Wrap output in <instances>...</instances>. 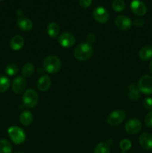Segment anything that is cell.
Listing matches in <instances>:
<instances>
[{
	"mask_svg": "<svg viewBox=\"0 0 152 153\" xmlns=\"http://www.w3.org/2000/svg\"><path fill=\"white\" fill-rule=\"evenodd\" d=\"M93 54V47L88 43L77 45L74 50V56L77 61H84L89 59Z\"/></svg>",
	"mask_w": 152,
	"mask_h": 153,
	"instance_id": "1",
	"label": "cell"
},
{
	"mask_svg": "<svg viewBox=\"0 0 152 153\" xmlns=\"http://www.w3.org/2000/svg\"><path fill=\"white\" fill-rule=\"evenodd\" d=\"M61 67V61L58 57L55 55H49L43 61V68L45 71L51 74L58 73Z\"/></svg>",
	"mask_w": 152,
	"mask_h": 153,
	"instance_id": "2",
	"label": "cell"
},
{
	"mask_svg": "<svg viewBox=\"0 0 152 153\" xmlns=\"http://www.w3.org/2000/svg\"><path fill=\"white\" fill-rule=\"evenodd\" d=\"M39 101L38 94L34 90L28 89L22 96V102L26 108H32L35 107Z\"/></svg>",
	"mask_w": 152,
	"mask_h": 153,
	"instance_id": "3",
	"label": "cell"
},
{
	"mask_svg": "<svg viewBox=\"0 0 152 153\" xmlns=\"http://www.w3.org/2000/svg\"><path fill=\"white\" fill-rule=\"evenodd\" d=\"M7 133L15 144H21L25 140V134L23 130L18 126H11L7 130Z\"/></svg>",
	"mask_w": 152,
	"mask_h": 153,
	"instance_id": "4",
	"label": "cell"
},
{
	"mask_svg": "<svg viewBox=\"0 0 152 153\" xmlns=\"http://www.w3.org/2000/svg\"><path fill=\"white\" fill-rule=\"evenodd\" d=\"M125 117H126L125 112L123 110H121V109L115 110L109 114L108 117H107V123H109V125L116 126L122 123L125 120Z\"/></svg>",
	"mask_w": 152,
	"mask_h": 153,
	"instance_id": "5",
	"label": "cell"
},
{
	"mask_svg": "<svg viewBox=\"0 0 152 153\" xmlns=\"http://www.w3.org/2000/svg\"><path fill=\"white\" fill-rule=\"evenodd\" d=\"M138 88L145 94H152V77L151 76H142L138 82Z\"/></svg>",
	"mask_w": 152,
	"mask_h": 153,
	"instance_id": "6",
	"label": "cell"
},
{
	"mask_svg": "<svg viewBox=\"0 0 152 153\" xmlns=\"http://www.w3.org/2000/svg\"><path fill=\"white\" fill-rule=\"evenodd\" d=\"M92 15H93L94 19L100 23L107 22L110 17L108 11L104 7H101V6H98V7L94 8L93 11H92Z\"/></svg>",
	"mask_w": 152,
	"mask_h": 153,
	"instance_id": "7",
	"label": "cell"
},
{
	"mask_svg": "<svg viewBox=\"0 0 152 153\" xmlns=\"http://www.w3.org/2000/svg\"><path fill=\"white\" fill-rule=\"evenodd\" d=\"M27 82L25 77L22 76H17L13 79L12 82V91L16 94H21L25 91L26 88Z\"/></svg>",
	"mask_w": 152,
	"mask_h": 153,
	"instance_id": "8",
	"label": "cell"
},
{
	"mask_svg": "<svg viewBox=\"0 0 152 153\" xmlns=\"http://www.w3.org/2000/svg\"><path fill=\"white\" fill-rule=\"evenodd\" d=\"M125 128L127 133L130 134H135L139 132L140 130H141L142 123L138 119L133 118L126 123Z\"/></svg>",
	"mask_w": 152,
	"mask_h": 153,
	"instance_id": "9",
	"label": "cell"
},
{
	"mask_svg": "<svg viewBox=\"0 0 152 153\" xmlns=\"http://www.w3.org/2000/svg\"><path fill=\"white\" fill-rule=\"evenodd\" d=\"M115 24L116 27L122 31H128L132 26V21L128 16L120 15L115 19Z\"/></svg>",
	"mask_w": 152,
	"mask_h": 153,
	"instance_id": "10",
	"label": "cell"
},
{
	"mask_svg": "<svg viewBox=\"0 0 152 153\" xmlns=\"http://www.w3.org/2000/svg\"><path fill=\"white\" fill-rule=\"evenodd\" d=\"M131 8L133 13L138 16H142L147 12V7L144 2L139 0H134L131 4Z\"/></svg>",
	"mask_w": 152,
	"mask_h": 153,
	"instance_id": "11",
	"label": "cell"
},
{
	"mask_svg": "<svg viewBox=\"0 0 152 153\" xmlns=\"http://www.w3.org/2000/svg\"><path fill=\"white\" fill-rule=\"evenodd\" d=\"M58 43L64 48H70L74 46L75 43V38L72 34L66 32L62 34L58 37Z\"/></svg>",
	"mask_w": 152,
	"mask_h": 153,
	"instance_id": "12",
	"label": "cell"
},
{
	"mask_svg": "<svg viewBox=\"0 0 152 153\" xmlns=\"http://www.w3.org/2000/svg\"><path fill=\"white\" fill-rule=\"evenodd\" d=\"M139 143L146 150L152 149V134L148 132L142 133L139 137Z\"/></svg>",
	"mask_w": 152,
	"mask_h": 153,
	"instance_id": "13",
	"label": "cell"
},
{
	"mask_svg": "<svg viewBox=\"0 0 152 153\" xmlns=\"http://www.w3.org/2000/svg\"><path fill=\"white\" fill-rule=\"evenodd\" d=\"M16 24H17L18 27L23 31H30L33 27L32 21L25 16H20L17 19Z\"/></svg>",
	"mask_w": 152,
	"mask_h": 153,
	"instance_id": "14",
	"label": "cell"
},
{
	"mask_svg": "<svg viewBox=\"0 0 152 153\" xmlns=\"http://www.w3.org/2000/svg\"><path fill=\"white\" fill-rule=\"evenodd\" d=\"M52 85V80L49 76H43L39 79L37 82V88L40 91H47Z\"/></svg>",
	"mask_w": 152,
	"mask_h": 153,
	"instance_id": "15",
	"label": "cell"
},
{
	"mask_svg": "<svg viewBox=\"0 0 152 153\" xmlns=\"http://www.w3.org/2000/svg\"><path fill=\"white\" fill-rule=\"evenodd\" d=\"M24 46V38L20 35H15L10 41V46L13 50H19Z\"/></svg>",
	"mask_w": 152,
	"mask_h": 153,
	"instance_id": "16",
	"label": "cell"
},
{
	"mask_svg": "<svg viewBox=\"0 0 152 153\" xmlns=\"http://www.w3.org/2000/svg\"><path fill=\"white\" fill-rule=\"evenodd\" d=\"M139 58L142 61H148L152 58V46H145L142 48L139 52Z\"/></svg>",
	"mask_w": 152,
	"mask_h": 153,
	"instance_id": "17",
	"label": "cell"
},
{
	"mask_svg": "<svg viewBox=\"0 0 152 153\" xmlns=\"http://www.w3.org/2000/svg\"><path fill=\"white\" fill-rule=\"evenodd\" d=\"M33 120H34V116L31 112L28 111H24L20 114V117H19L21 124L25 126L31 125L33 122Z\"/></svg>",
	"mask_w": 152,
	"mask_h": 153,
	"instance_id": "18",
	"label": "cell"
},
{
	"mask_svg": "<svg viewBox=\"0 0 152 153\" xmlns=\"http://www.w3.org/2000/svg\"><path fill=\"white\" fill-rule=\"evenodd\" d=\"M60 32L59 25L56 22H50L47 26V33L52 38H56Z\"/></svg>",
	"mask_w": 152,
	"mask_h": 153,
	"instance_id": "19",
	"label": "cell"
},
{
	"mask_svg": "<svg viewBox=\"0 0 152 153\" xmlns=\"http://www.w3.org/2000/svg\"><path fill=\"white\" fill-rule=\"evenodd\" d=\"M128 97L132 101H137L140 97V91L134 84H131L129 86Z\"/></svg>",
	"mask_w": 152,
	"mask_h": 153,
	"instance_id": "20",
	"label": "cell"
},
{
	"mask_svg": "<svg viewBox=\"0 0 152 153\" xmlns=\"http://www.w3.org/2000/svg\"><path fill=\"white\" fill-rule=\"evenodd\" d=\"M34 66L31 63H27L22 67V74L24 77L29 78L34 74Z\"/></svg>",
	"mask_w": 152,
	"mask_h": 153,
	"instance_id": "21",
	"label": "cell"
},
{
	"mask_svg": "<svg viewBox=\"0 0 152 153\" xmlns=\"http://www.w3.org/2000/svg\"><path fill=\"white\" fill-rule=\"evenodd\" d=\"M12 146L6 139H0V153H11Z\"/></svg>",
	"mask_w": 152,
	"mask_h": 153,
	"instance_id": "22",
	"label": "cell"
},
{
	"mask_svg": "<svg viewBox=\"0 0 152 153\" xmlns=\"http://www.w3.org/2000/svg\"><path fill=\"white\" fill-rule=\"evenodd\" d=\"M10 85V81L6 76H0V94L8 90Z\"/></svg>",
	"mask_w": 152,
	"mask_h": 153,
	"instance_id": "23",
	"label": "cell"
},
{
	"mask_svg": "<svg viewBox=\"0 0 152 153\" xmlns=\"http://www.w3.org/2000/svg\"><path fill=\"white\" fill-rule=\"evenodd\" d=\"M94 153H110V146L107 143H99L95 146Z\"/></svg>",
	"mask_w": 152,
	"mask_h": 153,
	"instance_id": "24",
	"label": "cell"
},
{
	"mask_svg": "<svg viewBox=\"0 0 152 153\" xmlns=\"http://www.w3.org/2000/svg\"><path fill=\"white\" fill-rule=\"evenodd\" d=\"M125 4L123 0H114L112 3V8L116 12H121L125 9Z\"/></svg>",
	"mask_w": 152,
	"mask_h": 153,
	"instance_id": "25",
	"label": "cell"
},
{
	"mask_svg": "<svg viewBox=\"0 0 152 153\" xmlns=\"http://www.w3.org/2000/svg\"><path fill=\"white\" fill-rule=\"evenodd\" d=\"M18 70H19V68H18L17 65L15 64H10L6 66L5 67L6 74L10 76L16 75L18 73Z\"/></svg>",
	"mask_w": 152,
	"mask_h": 153,
	"instance_id": "26",
	"label": "cell"
},
{
	"mask_svg": "<svg viewBox=\"0 0 152 153\" xmlns=\"http://www.w3.org/2000/svg\"><path fill=\"white\" fill-rule=\"evenodd\" d=\"M132 146V143H131V140H129L128 139H124L119 143V146H120V149H122L123 152H126V151L129 150L131 148Z\"/></svg>",
	"mask_w": 152,
	"mask_h": 153,
	"instance_id": "27",
	"label": "cell"
},
{
	"mask_svg": "<svg viewBox=\"0 0 152 153\" xmlns=\"http://www.w3.org/2000/svg\"><path fill=\"white\" fill-rule=\"evenodd\" d=\"M143 107L148 111H152V98L148 97L143 101Z\"/></svg>",
	"mask_w": 152,
	"mask_h": 153,
	"instance_id": "28",
	"label": "cell"
},
{
	"mask_svg": "<svg viewBox=\"0 0 152 153\" xmlns=\"http://www.w3.org/2000/svg\"><path fill=\"white\" fill-rule=\"evenodd\" d=\"M145 124L146 126L149 127V128H152V111H151L149 113L147 114L144 120Z\"/></svg>",
	"mask_w": 152,
	"mask_h": 153,
	"instance_id": "29",
	"label": "cell"
},
{
	"mask_svg": "<svg viewBox=\"0 0 152 153\" xmlns=\"http://www.w3.org/2000/svg\"><path fill=\"white\" fill-rule=\"evenodd\" d=\"M92 0H79V4L83 8H87L92 4Z\"/></svg>",
	"mask_w": 152,
	"mask_h": 153,
	"instance_id": "30",
	"label": "cell"
},
{
	"mask_svg": "<svg viewBox=\"0 0 152 153\" xmlns=\"http://www.w3.org/2000/svg\"><path fill=\"white\" fill-rule=\"evenodd\" d=\"M133 24L134 25L137 27H140V26H142L143 25L145 24V21L144 19H142V18H137L136 19H134V21L133 22Z\"/></svg>",
	"mask_w": 152,
	"mask_h": 153,
	"instance_id": "31",
	"label": "cell"
},
{
	"mask_svg": "<svg viewBox=\"0 0 152 153\" xmlns=\"http://www.w3.org/2000/svg\"><path fill=\"white\" fill-rule=\"evenodd\" d=\"M86 40L88 43H92L95 42V36L94 34H89L86 36Z\"/></svg>",
	"mask_w": 152,
	"mask_h": 153,
	"instance_id": "32",
	"label": "cell"
},
{
	"mask_svg": "<svg viewBox=\"0 0 152 153\" xmlns=\"http://www.w3.org/2000/svg\"><path fill=\"white\" fill-rule=\"evenodd\" d=\"M16 13L18 15V16H21V15H22V13H23V12H22V10H20V9H18V10H16Z\"/></svg>",
	"mask_w": 152,
	"mask_h": 153,
	"instance_id": "33",
	"label": "cell"
},
{
	"mask_svg": "<svg viewBox=\"0 0 152 153\" xmlns=\"http://www.w3.org/2000/svg\"><path fill=\"white\" fill-rule=\"evenodd\" d=\"M148 67H149V70H150V72H151V73H152V61H151V62H150V64H149V66H148Z\"/></svg>",
	"mask_w": 152,
	"mask_h": 153,
	"instance_id": "34",
	"label": "cell"
},
{
	"mask_svg": "<svg viewBox=\"0 0 152 153\" xmlns=\"http://www.w3.org/2000/svg\"><path fill=\"white\" fill-rule=\"evenodd\" d=\"M16 153H23V152H16Z\"/></svg>",
	"mask_w": 152,
	"mask_h": 153,
	"instance_id": "35",
	"label": "cell"
},
{
	"mask_svg": "<svg viewBox=\"0 0 152 153\" xmlns=\"http://www.w3.org/2000/svg\"><path fill=\"white\" fill-rule=\"evenodd\" d=\"M4 1V0H0V1Z\"/></svg>",
	"mask_w": 152,
	"mask_h": 153,
	"instance_id": "36",
	"label": "cell"
}]
</instances>
